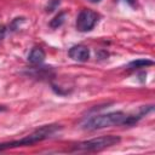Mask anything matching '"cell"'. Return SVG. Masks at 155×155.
Instances as JSON below:
<instances>
[{"mask_svg": "<svg viewBox=\"0 0 155 155\" xmlns=\"http://www.w3.org/2000/svg\"><path fill=\"white\" fill-rule=\"evenodd\" d=\"M127 116L128 115L122 113V111H114V113L97 115V116H93V117L88 119L84 124L82 128H85L87 131H94V130H101V128L111 127V126H119V125H124L125 126Z\"/></svg>", "mask_w": 155, "mask_h": 155, "instance_id": "obj_1", "label": "cell"}, {"mask_svg": "<svg viewBox=\"0 0 155 155\" xmlns=\"http://www.w3.org/2000/svg\"><path fill=\"white\" fill-rule=\"evenodd\" d=\"M58 130H61L59 125H47L44 126L39 130H36L34 133L19 139V140H13V142H8V143H0V151L5 150V149H11V148H17V147H25V145H30L34 144L36 142H41L46 138H50L52 134H54Z\"/></svg>", "mask_w": 155, "mask_h": 155, "instance_id": "obj_2", "label": "cell"}, {"mask_svg": "<svg viewBox=\"0 0 155 155\" xmlns=\"http://www.w3.org/2000/svg\"><path fill=\"white\" fill-rule=\"evenodd\" d=\"M121 140V138L119 136H114V134H109V136H104V137H98V138H93L86 142H81L79 144H76L74 147V150H79V151H99L103 150L105 148H109L111 145L117 144Z\"/></svg>", "mask_w": 155, "mask_h": 155, "instance_id": "obj_3", "label": "cell"}, {"mask_svg": "<svg viewBox=\"0 0 155 155\" xmlns=\"http://www.w3.org/2000/svg\"><path fill=\"white\" fill-rule=\"evenodd\" d=\"M98 22V15L92 10H82L76 18V29L79 31L86 33L94 28L96 23Z\"/></svg>", "mask_w": 155, "mask_h": 155, "instance_id": "obj_4", "label": "cell"}, {"mask_svg": "<svg viewBox=\"0 0 155 155\" xmlns=\"http://www.w3.org/2000/svg\"><path fill=\"white\" fill-rule=\"evenodd\" d=\"M68 54L76 62H86L90 58V50L85 45H75L69 50Z\"/></svg>", "mask_w": 155, "mask_h": 155, "instance_id": "obj_5", "label": "cell"}, {"mask_svg": "<svg viewBox=\"0 0 155 155\" xmlns=\"http://www.w3.org/2000/svg\"><path fill=\"white\" fill-rule=\"evenodd\" d=\"M45 57H46V53L41 47H34L28 56V61L29 63L36 65V64H41L45 61Z\"/></svg>", "mask_w": 155, "mask_h": 155, "instance_id": "obj_6", "label": "cell"}, {"mask_svg": "<svg viewBox=\"0 0 155 155\" xmlns=\"http://www.w3.org/2000/svg\"><path fill=\"white\" fill-rule=\"evenodd\" d=\"M154 62L150 61V59H144V58H140V59H136V61H132L127 64V69H138V68H145L148 65H153Z\"/></svg>", "mask_w": 155, "mask_h": 155, "instance_id": "obj_7", "label": "cell"}, {"mask_svg": "<svg viewBox=\"0 0 155 155\" xmlns=\"http://www.w3.org/2000/svg\"><path fill=\"white\" fill-rule=\"evenodd\" d=\"M65 17H67V12H64V11L59 12L57 16H54V18H53V19H51V22H50V27H51V28H53V29H56V28L61 27V25L64 23Z\"/></svg>", "mask_w": 155, "mask_h": 155, "instance_id": "obj_8", "label": "cell"}, {"mask_svg": "<svg viewBox=\"0 0 155 155\" xmlns=\"http://www.w3.org/2000/svg\"><path fill=\"white\" fill-rule=\"evenodd\" d=\"M58 5H59V0H51L50 4H48L47 7H46V12H52L53 10L57 8Z\"/></svg>", "mask_w": 155, "mask_h": 155, "instance_id": "obj_9", "label": "cell"}, {"mask_svg": "<svg viewBox=\"0 0 155 155\" xmlns=\"http://www.w3.org/2000/svg\"><path fill=\"white\" fill-rule=\"evenodd\" d=\"M21 22H24V18H23V17H21V18H15V19H13V22H12V24H11L12 30H16V29H17V27H18V24H19Z\"/></svg>", "mask_w": 155, "mask_h": 155, "instance_id": "obj_10", "label": "cell"}, {"mask_svg": "<svg viewBox=\"0 0 155 155\" xmlns=\"http://www.w3.org/2000/svg\"><path fill=\"white\" fill-rule=\"evenodd\" d=\"M6 35V27L4 24H0V40H2Z\"/></svg>", "mask_w": 155, "mask_h": 155, "instance_id": "obj_11", "label": "cell"}, {"mask_svg": "<svg viewBox=\"0 0 155 155\" xmlns=\"http://www.w3.org/2000/svg\"><path fill=\"white\" fill-rule=\"evenodd\" d=\"M145 76H147V73H142V74H139V80H140L142 82H144V81H145Z\"/></svg>", "mask_w": 155, "mask_h": 155, "instance_id": "obj_12", "label": "cell"}, {"mask_svg": "<svg viewBox=\"0 0 155 155\" xmlns=\"http://www.w3.org/2000/svg\"><path fill=\"white\" fill-rule=\"evenodd\" d=\"M125 2H127L130 6H134L136 2H137V0H125Z\"/></svg>", "mask_w": 155, "mask_h": 155, "instance_id": "obj_13", "label": "cell"}, {"mask_svg": "<svg viewBox=\"0 0 155 155\" xmlns=\"http://www.w3.org/2000/svg\"><path fill=\"white\" fill-rule=\"evenodd\" d=\"M4 110H6V108L4 105H0V111H4Z\"/></svg>", "mask_w": 155, "mask_h": 155, "instance_id": "obj_14", "label": "cell"}, {"mask_svg": "<svg viewBox=\"0 0 155 155\" xmlns=\"http://www.w3.org/2000/svg\"><path fill=\"white\" fill-rule=\"evenodd\" d=\"M90 1H91V2H93V4H97V2H99L101 0H90Z\"/></svg>", "mask_w": 155, "mask_h": 155, "instance_id": "obj_15", "label": "cell"}]
</instances>
